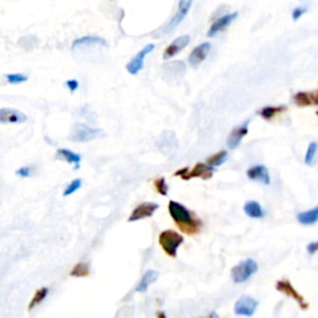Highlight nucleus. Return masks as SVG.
<instances>
[{
    "label": "nucleus",
    "mask_w": 318,
    "mask_h": 318,
    "mask_svg": "<svg viewBox=\"0 0 318 318\" xmlns=\"http://www.w3.org/2000/svg\"><path fill=\"white\" fill-rule=\"evenodd\" d=\"M168 211L181 232L187 235L199 234L202 228V220L198 219L187 206L178 202L171 200L168 204Z\"/></svg>",
    "instance_id": "f257e3e1"
},
{
    "label": "nucleus",
    "mask_w": 318,
    "mask_h": 318,
    "mask_svg": "<svg viewBox=\"0 0 318 318\" xmlns=\"http://www.w3.org/2000/svg\"><path fill=\"white\" fill-rule=\"evenodd\" d=\"M184 242V237L175 230H164L158 236V244L161 245L162 250L171 258H176V251L179 246Z\"/></svg>",
    "instance_id": "f03ea898"
},
{
    "label": "nucleus",
    "mask_w": 318,
    "mask_h": 318,
    "mask_svg": "<svg viewBox=\"0 0 318 318\" xmlns=\"http://www.w3.org/2000/svg\"><path fill=\"white\" fill-rule=\"evenodd\" d=\"M258 270L259 265L254 259H245L231 268V279L235 284H244L253 275H255Z\"/></svg>",
    "instance_id": "7ed1b4c3"
},
{
    "label": "nucleus",
    "mask_w": 318,
    "mask_h": 318,
    "mask_svg": "<svg viewBox=\"0 0 318 318\" xmlns=\"http://www.w3.org/2000/svg\"><path fill=\"white\" fill-rule=\"evenodd\" d=\"M214 172H215V169L209 166V164L197 163L192 171H189V169L185 167V168L176 171L175 173H174V175L180 176L183 180H190V179L193 178H200L204 179V180H208V179H210L211 176H213Z\"/></svg>",
    "instance_id": "20e7f679"
},
{
    "label": "nucleus",
    "mask_w": 318,
    "mask_h": 318,
    "mask_svg": "<svg viewBox=\"0 0 318 318\" xmlns=\"http://www.w3.org/2000/svg\"><path fill=\"white\" fill-rule=\"evenodd\" d=\"M101 134H102L101 129L92 128V127L84 123H77L74 126L72 133L69 138L71 141H75V142H88V141L100 137Z\"/></svg>",
    "instance_id": "39448f33"
},
{
    "label": "nucleus",
    "mask_w": 318,
    "mask_h": 318,
    "mask_svg": "<svg viewBox=\"0 0 318 318\" xmlns=\"http://www.w3.org/2000/svg\"><path fill=\"white\" fill-rule=\"evenodd\" d=\"M276 289L279 292H281V293H284L285 296H287V297L296 301L302 310H308V307H310V305L306 302L305 297L298 293L297 289H294L293 285L289 282V280H279L276 282Z\"/></svg>",
    "instance_id": "423d86ee"
},
{
    "label": "nucleus",
    "mask_w": 318,
    "mask_h": 318,
    "mask_svg": "<svg viewBox=\"0 0 318 318\" xmlns=\"http://www.w3.org/2000/svg\"><path fill=\"white\" fill-rule=\"evenodd\" d=\"M259 302L251 296L244 294L239 300L235 302L234 313L236 316H242V317H251L256 312Z\"/></svg>",
    "instance_id": "0eeeda50"
},
{
    "label": "nucleus",
    "mask_w": 318,
    "mask_h": 318,
    "mask_svg": "<svg viewBox=\"0 0 318 318\" xmlns=\"http://www.w3.org/2000/svg\"><path fill=\"white\" fill-rule=\"evenodd\" d=\"M154 50V45L153 44H148L145 45V48L137 53V55L134 56L131 61L126 65V70L129 72L131 75L136 76L140 71H142L143 66H145V60L148 55H149L152 51Z\"/></svg>",
    "instance_id": "6e6552de"
},
{
    "label": "nucleus",
    "mask_w": 318,
    "mask_h": 318,
    "mask_svg": "<svg viewBox=\"0 0 318 318\" xmlns=\"http://www.w3.org/2000/svg\"><path fill=\"white\" fill-rule=\"evenodd\" d=\"M159 209V204L153 202H145L137 205L133 209L132 214L129 215L128 221L129 223H133V221L143 220V219H147L153 216V214Z\"/></svg>",
    "instance_id": "1a4fd4ad"
},
{
    "label": "nucleus",
    "mask_w": 318,
    "mask_h": 318,
    "mask_svg": "<svg viewBox=\"0 0 318 318\" xmlns=\"http://www.w3.org/2000/svg\"><path fill=\"white\" fill-rule=\"evenodd\" d=\"M192 3H193V0H179L178 10H176L175 15L172 18V20L168 23V25L166 27V30H164V31L166 32L173 31V30L180 24L181 21L184 20L185 16H187L188 13H189L190 8H192Z\"/></svg>",
    "instance_id": "9d476101"
},
{
    "label": "nucleus",
    "mask_w": 318,
    "mask_h": 318,
    "mask_svg": "<svg viewBox=\"0 0 318 318\" xmlns=\"http://www.w3.org/2000/svg\"><path fill=\"white\" fill-rule=\"evenodd\" d=\"M190 42L189 35H181V36L176 37L174 41H172L171 45H168L163 53L164 60H169V58H174L176 54H179L180 51L184 50Z\"/></svg>",
    "instance_id": "9b49d317"
},
{
    "label": "nucleus",
    "mask_w": 318,
    "mask_h": 318,
    "mask_svg": "<svg viewBox=\"0 0 318 318\" xmlns=\"http://www.w3.org/2000/svg\"><path fill=\"white\" fill-rule=\"evenodd\" d=\"M237 15H239V13H237V11H234V13L225 14L224 16L219 18L218 20L214 21L213 25H211L210 29H209V31H208V36L214 37L215 35H218L219 32L224 31L225 29H228V28L231 25L232 21L237 18Z\"/></svg>",
    "instance_id": "f8f14e48"
},
{
    "label": "nucleus",
    "mask_w": 318,
    "mask_h": 318,
    "mask_svg": "<svg viewBox=\"0 0 318 318\" xmlns=\"http://www.w3.org/2000/svg\"><path fill=\"white\" fill-rule=\"evenodd\" d=\"M211 50V44L210 42H202L199 46H197L195 49H193V51L190 53L189 58H188V61H189V65L192 67H198L202 61L208 58L209 53Z\"/></svg>",
    "instance_id": "ddd939ff"
},
{
    "label": "nucleus",
    "mask_w": 318,
    "mask_h": 318,
    "mask_svg": "<svg viewBox=\"0 0 318 318\" xmlns=\"http://www.w3.org/2000/svg\"><path fill=\"white\" fill-rule=\"evenodd\" d=\"M28 121V116L21 111L14 110V108H1L0 110V122L3 124L6 123H25Z\"/></svg>",
    "instance_id": "4468645a"
},
{
    "label": "nucleus",
    "mask_w": 318,
    "mask_h": 318,
    "mask_svg": "<svg viewBox=\"0 0 318 318\" xmlns=\"http://www.w3.org/2000/svg\"><path fill=\"white\" fill-rule=\"evenodd\" d=\"M249 122L250 121L244 122L241 126H237L232 129L229 138H228V147H229V149L234 150L239 147L241 141L244 140L245 136H246L247 132H249Z\"/></svg>",
    "instance_id": "2eb2a0df"
},
{
    "label": "nucleus",
    "mask_w": 318,
    "mask_h": 318,
    "mask_svg": "<svg viewBox=\"0 0 318 318\" xmlns=\"http://www.w3.org/2000/svg\"><path fill=\"white\" fill-rule=\"evenodd\" d=\"M246 175L250 180L259 181V183H261V184L263 185H268L271 183V178L270 174H268L267 168H266L265 166H261V164L254 166L250 169H247Z\"/></svg>",
    "instance_id": "dca6fc26"
},
{
    "label": "nucleus",
    "mask_w": 318,
    "mask_h": 318,
    "mask_svg": "<svg viewBox=\"0 0 318 318\" xmlns=\"http://www.w3.org/2000/svg\"><path fill=\"white\" fill-rule=\"evenodd\" d=\"M93 45H102V46H107V41L103 37L95 36V35H86L80 39H76L72 42L71 49L76 50V49L88 48V46H93Z\"/></svg>",
    "instance_id": "f3484780"
},
{
    "label": "nucleus",
    "mask_w": 318,
    "mask_h": 318,
    "mask_svg": "<svg viewBox=\"0 0 318 318\" xmlns=\"http://www.w3.org/2000/svg\"><path fill=\"white\" fill-rule=\"evenodd\" d=\"M158 277H159L158 271H155V270L145 271V275L142 276V279H141L140 282H138L137 287H136V291L140 292V293H143V292H145L148 289H149L150 285L154 284V282L157 281Z\"/></svg>",
    "instance_id": "a211bd4d"
},
{
    "label": "nucleus",
    "mask_w": 318,
    "mask_h": 318,
    "mask_svg": "<svg viewBox=\"0 0 318 318\" xmlns=\"http://www.w3.org/2000/svg\"><path fill=\"white\" fill-rule=\"evenodd\" d=\"M244 211L251 219H262L265 216V211H263L261 204L255 200H249V202H245Z\"/></svg>",
    "instance_id": "6ab92c4d"
},
{
    "label": "nucleus",
    "mask_w": 318,
    "mask_h": 318,
    "mask_svg": "<svg viewBox=\"0 0 318 318\" xmlns=\"http://www.w3.org/2000/svg\"><path fill=\"white\" fill-rule=\"evenodd\" d=\"M56 158H61V159L66 161L67 163L75 164V169L80 168V163H81V155L77 154V153H75V152H72V150L66 149V148L58 149V153H56Z\"/></svg>",
    "instance_id": "aec40b11"
},
{
    "label": "nucleus",
    "mask_w": 318,
    "mask_h": 318,
    "mask_svg": "<svg viewBox=\"0 0 318 318\" xmlns=\"http://www.w3.org/2000/svg\"><path fill=\"white\" fill-rule=\"evenodd\" d=\"M297 221L302 225H312L318 221V206L297 214Z\"/></svg>",
    "instance_id": "412c9836"
},
{
    "label": "nucleus",
    "mask_w": 318,
    "mask_h": 318,
    "mask_svg": "<svg viewBox=\"0 0 318 318\" xmlns=\"http://www.w3.org/2000/svg\"><path fill=\"white\" fill-rule=\"evenodd\" d=\"M284 111H286L285 106H266V107L261 108L259 115H260L263 119H266V121H270V119L274 118L275 116L284 112Z\"/></svg>",
    "instance_id": "4be33fe9"
},
{
    "label": "nucleus",
    "mask_w": 318,
    "mask_h": 318,
    "mask_svg": "<svg viewBox=\"0 0 318 318\" xmlns=\"http://www.w3.org/2000/svg\"><path fill=\"white\" fill-rule=\"evenodd\" d=\"M48 294H49V287H41V289H37V291L35 292L34 296H32L29 306H28V310L29 311L34 310L36 306H39L40 303L45 300V298L48 297Z\"/></svg>",
    "instance_id": "5701e85b"
},
{
    "label": "nucleus",
    "mask_w": 318,
    "mask_h": 318,
    "mask_svg": "<svg viewBox=\"0 0 318 318\" xmlns=\"http://www.w3.org/2000/svg\"><path fill=\"white\" fill-rule=\"evenodd\" d=\"M91 271H89V265L87 262H79L72 267L70 271V276L76 277V279H82V277L89 276Z\"/></svg>",
    "instance_id": "b1692460"
},
{
    "label": "nucleus",
    "mask_w": 318,
    "mask_h": 318,
    "mask_svg": "<svg viewBox=\"0 0 318 318\" xmlns=\"http://www.w3.org/2000/svg\"><path fill=\"white\" fill-rule=\"evenodd\" d=\"M228 157H229V153L226 152V150H220V152L215 153V154H213L211 157L206 158V164H209V166L213 167V168L220 167L225 163Z\"/></svg>",
    "instance_id": "393cba45"
},
{
    "label": "nucleus",
    "mask_w": 318,
    "mask_h": 318,
    "mask_svg": "<svg viewBox=\"0 0 318 318\" xmlns=\"http://www.w3.org/2000/svg\"><path fill=\"white\" fill-rule=\"evenodd\" d=\"M317 157H318V143L311 142L310 145H308L307 152H306V155H305V164H307V166L310 167L315 166L316 161H317Z\"/></svg>",
    "instance_id": "a878e982"
},
{
    "label": "nucleus",
    "mask_w": 318,
    "mask_h": 318,
    "mask_svg": "<svg viewBox=\"0 0 318 318\" xmlns=\"http://www.w3.org/2000/svg\"><path fill=\"white\" fill-rule=\"evenodd\" d=\"M153 185H154L157 193H159V194L163 195V197H167V195H168L169 187H168V184H167V180L164 176H161V178L155 179V180L153 181Z\"/></svg>",
    "instance_id": "bb28decb"
},
{
    "label": "nucleus",
    "mask_w": 318,
    "mask_h": 318,
    "mask_svg": "<svg viewBox=\"0 0 318 318\" xmlns=\"http://www.w3.org/2000/svg\"><path fill=\"white\" fill-rule=\"evenodd\" d=\"M81 187H82V179L80 178L74 179V180L66 187V189L63 190V197H69V195L74 194V193H76Z\"/></svg>",
    "instance_id": "cd10ccee"
},
{
    "label": "nucleus",
    "mask_w": 318,
    "mask_h": 318,
    "mask_svg": "<svg viewBox=\"0 0 318 318\" xmlns=\"http://www.w3.org/2000/svg\"><path fill=\"white\" fill-rule=\"evenodd\" d=\"M5 77L10 85H18L28 81V76L25 74H8L5 75Z\"/></svg>",
    "instance_id": "c85d7f7f"
},
{
    "label": "nucleus",
    "mask_w": 318,
    "mask_h": 318,
    "mask_svg": "<svg viewBox=\"0 0 318 318\" xmlns=\"http://www.w3.org/2000/svg\"><path fill=\"white\" fill-rule=\"evenodd\" d=\"M306 13H307V6H298V8H296L292 11V19H293L294 21L298 20V19L302 15H305Z\"/></svg>",
    "instance_id": "c756f323"
},
{
    "label": "nucleus",
    "mask_w": 318,
    "mask_h": 318,
    "mask_svg": "<svg viewBox=\"0 0 318 318\" xmlns=\"http://www.w3.org/2000/svg\"><path fill=\"white\" fill-rule=\"evenodd\" d=\"M16 175L23 176V178H29L31 175V168L30 167H21L16 171Z\"/></svg>",
    "instance_id": "7c9ffc66"
},
{
    "label": "nucleus",
    "mask_w": 318,
    "mask_h": 318,
    "mask_svg": "<svg viewBox=\"0 0 318 318\" xmlns=\"http://www.w3.org/2000/svg\"><path fill=\"white\" fill-rule=\"evenodd\" d=\"M66 86H67V88H69L71 92H75V91L79 88L80 84L77 80H69V81H66Z\"/></svg>",
    "instance_id": "2f4dec72"
},
{
    "label": "nucleus",
    "mask_w": 318,
    "mask_h": 318,
    "mask_svg": "<svg viewBox=\"0 0 318 318\" xmlns=\"http://www.w3.org/2000/svg\"><path fill=\"white\" fill-rule=\"evenodd\" d=\"M318 106V92L308 93V106Z\"/></svg>",
    "instance_id": "473e14b6"
},
{
    "label": "nucleus",
    "mask_w": 318,
    "mask_h": 318,
    "mask_svg": "<svg viewBox=\"0 0 318 318\" xmlns=\"http://www.w3.org/2000/svg\"><path fill=\"white\" fill-rule=\"evenodd\" d=\"M307 253L310 254V255L318 253V241H313L307 245Z\"/></svg>",
    "instance_id": "72a5a7b5"
},
{
    "label": "nucleus",
    "mask_w": 318,
    "mask_h": 318,
    "mask_svg": "<svg viewBox=\"0 0 318 318\" xmlns=\"http://www.w3.org/2000/svg\"><path fill=\"white\" fill-rule=\"evenodd\" d=\"M199 318H220L216 312H211L209 316H205V317H199Z\"/></svg>",
    "instance_id": "f704fd0d"
},
{
    "label": "nucleus",
    "mask_w": 318,
    "mask_h": 318,
    "mask_svg": "<svg viewBox=\"0 0 318 318\" xmlns=\"http://www.w3.org/2000/svg\"><path fill=\"white\" fill-rule=\"evenodd\" d=\"M157 317L158 318H167V316H166V313H164V312H158Z\"/></svg>",
    "instance_id": "c9c22d12"
},
{
    "label": "nucleus",
    "mask_w": 318,
    "mask_h": 318,
    "mask_svg": "<svg viewBox=\"0 0 318 318\" xmlns=\"http://www.w3.org/2000/svg\"><path fill=\"white\" fill-rule=\"evenodd\" d=\"M317 115H318V112H317Z\"/></svg>",
    "instance_id": "e433bc0d"
}]
</instances>
